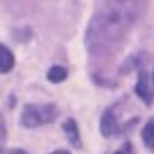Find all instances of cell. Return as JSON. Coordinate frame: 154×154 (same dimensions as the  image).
<instances>
[{
    "mask_svg": "<svg viewBox=\"0 0 154 154\" xmlns=\"http://www.w3.org/2000/svg\"><path fill=\"white\" fill-rule=\"evenodd\" d=\"M138 17V0H103L89 23L87 45L96 58H110L122 47Z\"/></svg>",
    "mask_w": 154,
    "mask_h": 154,
    "instance_id": "cell-1",
    "label": "cell"
},
{
    "mask_svg": "<svg viewBox=\"0 0 154 154\" xmlns=\"http://www.w3.org/2000/svg\"><path fill=\"white\" fill-rule=\"evenodd\" d=\"M56 119V105L47 103H30L21 110V124L23 126H42Z\"/></svg>",
    "mask_w": 154,
    "mask_h": 154,
    "instance_id": "cell-2",
    "label": "cell"
},
{
    "mask_svg": "<svg viewBox=\"0 0 154 154\" xmlns=\"http://www.w3.org/2000/svg\"><path fill=\"white\" fill-rule=\"evenodd\" d=\"M135 94L140 96V100H143L145 105H149V103H152V87H149V77L145 75V72H140V77H138Z\"/></svg>",
    "mask_w": 154,
    "mask_h": 154,
    "instance_id": "cell-3",
    "label": "cell"
},
{
    "mask_svg": "<svg viewBox=\"0 0 154 154\" xmlns=\"http://www.w3.org/2000/svg\"><path fill=\"white\" fill-rule=\"evenodd\" d=\"M100 131H103V135H115L117 131H119L115 110H107L105 115H103V119H100Z\"/></svg>",
    "mask_w": 154,
    "mask_h": 154,
    "instance_id": "cell-4",
    "label": "cell"
},
{
    "mask_svg": "<svg viewBox=\"0 0 154 154\" xmlns=\"http://www.w3.org/2000/svg\"><path fill=\"white\" fill-rule=\"evenodd\" d=\"M12 66H14V56H12V51L5 47V45H0V72L12 70Z\"/></svg>",
    "mask_w": 154,
    "mask_h": 154,
    "instance_id": "cell-5",
    "label": "cell"
},
{
    "mask_svg": "<svg viewBox=\"0 0 154 154\" xmlns=\"http://www.w3.org/2000/svg\"><path fill=\"white\" fill-rule=\"evenodd\" d=\"M143 143L147 147H154V117L147 122V126L143 128Z\"/></svg>",
    "mask_w": 154,
    "mask_h": 154,
    "instance_id": "cell-6",
    "label": "cell"
},
{
    "mask_svg": "<svg viewBox=\"0 0 154 154\" xmlns=\"http://www.w3.org/2000/svg\"><path fill=\"white\" fill-rule=\"evenodd\" d=\"M49 82H63L68 77V70L66 68H61V66H54V68H49Z\"/></svg>",
    "mask_w": 154,
    "mask_h": 154,
    "instance_id": "cell-7",
    "label": "cell"
},
{
    "mask_svg": "<svg viewBox=\"0 0 154 154\" xmlns=\"http://www.w3.org/2000/svg\"><path fill=\"white\" fill-rule=\"evenodd\" d=\"M66 133H68V138L72 140V145H82L79 133H77V124L72 122V119H68V122H66Z\"/></svg>",
    "mask_w": 154,
    "mask_h": 154,
    "instance_id": "cell-8",
    "label": "cell"
},
{
    "mask_svg": "<svg viewBox=\"0 0 154 154\" xmlns=\"http://www.w3.org/2000/svg\"><path fill=\"white\" fill-rule=\"evenodd\" d=\"M2 138H5V126H2V119H0V143H2Z\"/></svg>",
    "mask_w": 154,
    "mask_h": 154,
    "instance_id": "cell-9",
    "label": "cell"
},
{
    "mask_svg": "<svg viewBox=\"0 0 154 154\" xmlns=\"http://www.w3.org/2000/svg\"><path fill=\"white\" fill-rule=\"evenodd\" d=\"M51 154H70V152H63V149H58V152H51Z\"/></svg>",
    "mask_w": 154,
    "mask_h": 154,
    "instance_id": "cell-10",
    "label": "cell"
},
{
    "mask_svg": "<svg viewBox=\"0 0 154 154\" xmlns=\"http://www.w3.org/2000/svg\"><path fill=\"white\" fill-rule=\"evenodd\" d=\"M119 154H124V152H119Z\"/></svg>",
    "mask_w": 154,
    "mask_h": 154,
    "instance_id": "cell-11",
    "label": "cell"
}]
</instances>
